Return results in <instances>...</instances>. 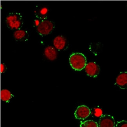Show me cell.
<instances>
[{
	"label": "cell",
	"instance_id": "2",
	"mask_svg": "<svg viewBox=\"0 0 127 127\" xmlns=\"http://www.w3.org/2000/svg\"><path fill=\"white\" fill-rule=\"evenodd\" d=\"M69 62L72 68L76 71H81L87 65V58L81 53H73L70 56Z\"/></svg>",
	"mask_w": 127,
	"mask_h": 127
},
{
	"label": "cell",
	"instance_id": "10",
	"mask_svg": "<svg viewBox=\"0 0 127 127\" xmlns=\"http://www.w3.org/2000/svg\"><path fill=\"white\" fill-rule=\"evenodd\" d=\"M44 53L46 57L51 61L55 60L57 56V53L54 47L48 46L45 49Z\"/></svg>",
	"mask_w": 127,
	"mask_h": 127
},
{
	"label": "cell",
	"instance_id": "7",
	"mask_svg": "<svg viewBox=\"0 0 127 127\" xmlns=\"http://www.w3.org/2000/svg\"><path fill=\"white\" fill-rule=\"evenodd\" d=\"M115 84L121 89H127V71L120 72L116 78Z\"/></svg>",
	"mask_w": 127,
	"mask_h": 127
},
{
	"label": "cell",
	"instance_id": "9",
	"mask_svg": "<svg viewBox=\"0 0 127 127\" xmlns=\"http://www.w3.org/2000/svg\"><path fill=\"white\" fill-rule=\"evenodd\" d=\"M66 43V39L62 36H56L53 40V44L54 47L60 51L63 50L65 48Z\"/></svg>",
	"mask_w": 127,
	"mask_h": 127
},
{
	"label": "cell",
	"instance_id": "12",
	"mask_svg": "<svg viewBox=\"0 0 127 127\" xmlns=\"http://www.w3.org/2000/svg\"><path fill=\"white\" fill-rule=\"evenodd\" d=\"M12 96L11 93L7 90H2L0 92V97L1 100L5 102H9L10 99L12 97Z\"/></svg>",
	"mask_w": 127,
	"mask_h": 127
},
{
	"label": "cell",
	"instance_id": "14",
	"mask_svg": "<svg viewBox=\"0 0 127 127\" xmlns=\"http://www.w3.org/2000/svg\"><path fill=\"white\" fill-rule=\"evenodd\" d=\"M115 127H127V121H122L117 122Z\"/></svg>",
	"mask_w": 127,
	"mask_h": 127
},
{
	"label": "cell",
	"instance_id": "6",
	"mask_svg": "<svg viewBox=\"0 0 127 127\" xmlns=\"http://www.w3.org/2000/svg\"><path fill=\"white\" fill-rule=\"evenodd\" d=\"M91 114V111L89 107L85 105L79 106L75 112L76 119L84 120L89 117Z\"/></svg>",
	"mask_w": 127,
	"mask_h": 127
},
{
	"label": "cell",
	"instance_id": "3",
	"mask_svg": "<svg viewBox=\"0 0 127 127\" xmlns=\"http://www.w3.org/2000/svg\"><path fill=\"white\" fill-rule=\"evenodd\" d=\"M36 28L37 31L40 35L46 36L50 34L53 32L54 25L52 22L47 19L40 20Z\"/></svg>",
	"mask_w": 127,
	"mask_h": 127
},
{
	"label": "cell",
	"instance_id": "4",
	"mask_svg": "<svg viewBox=\"0 0 127 127\" xmlns=\"http://www.w3.org/2000/svg\"><path fill=\"white\" fill-rule=\"evenodd\" d=\"M85 68L88 76L91 77H97L100 71L99 66L95 62H90L88 63Z\"/></svg>",
	"mask_w": 127,
	"mask_h": 127
},
{
	"label": "cell",
	"instance_id": "11",
	"mask_svg": "<svg viewBox=\"0 0 127 127\" xmlns=\"http://www.w3.org/2000/svg\"><path fill=\"white\" fill-rule=\"evenodd\" d=\"M36 19L40 20H46L49 13V9L46 7H41L34 12Z\"/></svg>",
	"mask_w": 127,
	"mask_h": 127
},
{
	"label": "cell",
	"instance_id": "5",
	"mask_svg": "<svg viewBox=\"0 0 127 127\" xmlns=\"http://www.w3.org/2000/svg\"><path fill=\"white\" fill-rule=\"evenodd\" d=\"M98 127H115L114 118L109 115L101 116L98 121Z\"/></svg>",
	"mask_w": 127,
	"mask_h": 127
},
{
	"label": "cell",
	"instance_id": "1",
	"mask_svg": "<svg viewBox=\"0 0 127 127\" xmlns=\"http://www.w3.org/2000/svg\"><path fill=\"white\" fill-rule=\"evenodd\" d=\"M5 22L7 27L12 30H21L24 25L23 17L20 13L18 12L9 13L6 17Z\"/></svg>",
	"mask_w": 127,
	"mask_h": 127
},
{
	"label": "cell",
	"instance_id": "8",
	"mask_svg": "<svg viewBox=\"0 0 127 127\" xmlns=\"http://www.w3.org/2000/svg\"><path fill=\"white\" fill-rule=\"evenodd\" d=\"M13 37L17 41H26L29 38V33L26 30H20L15 31L13 33Z\"/></svg>",
	"mask_w": 127,
	"mask_h": 127
},
{
	"label": "cell",
	"instance_id": "13",
	"mask_svg": "<svg viewBox=\"0 0 127 127\" xmlns=\"http://www.w3.org/2000/svg\"><path fill=\"white\" fill-rule=\"evenodd\" d=\"M80 127H98V124L93 120H88L81 122Z\"/></svg>",
	"mask_w": 127,
	"mask_h": 127
},
{
	"label": "cell",
	"instance_id": "15",
	"mask_svg": "<svg viewBox=\"0 0 127 127\" xmlns=\"http://www.w3.org/2000/svg\"><path fill=\"white\" fill-rule=\"evenodd\" d=\"M6 70V66L4 64H1L0 65V72L1 73H3L5 72Z\"/></svg>",
	"mask_w": 127,
	"mask_h": 127
},
{
	"label": "cell",
	"instance_id": "16",
	"mask_svg": "<svg viewBox=\"0 0 127 127\" xmlns=\"http://www.w3.org/2000/svg\"></svg>",
	"mask_w": 127,
	"mask_h": 127
}]
</instances>
